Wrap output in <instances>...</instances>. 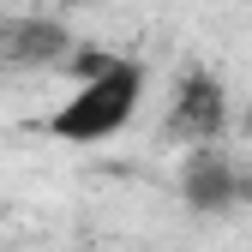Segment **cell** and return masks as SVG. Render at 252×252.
I'll return each mask as SVG.
<instances>
[{
  "label": "cell",
  "instance_id": "obj_1",
  "mask_svg": "<svg viewBox=\"0 0 252 252\" xmlns=\"http://www.w3.org/2000/svg\"><path fill=\"white\" fill-rule=\"evenodd\" d=\"M138 102H144V60L120 54L102 78L78 84L72 96L48 114V132L60 144H102V138H114L120 126L138 114Z\"/></svg>",
  "mask_w": 252,
  "mask_h": 252
},
{
  "label": "cell",
  "instance_id": "obj_2",
  "mask_svg": "<svg viewBox=\"0 0 252 252\" xmlns=\"http://www.w3.org/2000/svg\"><path fill=\"white\" fill-rule=\"evenodd\" d=\"M222 126H228V84L210 78V72H186L174 84V102L162 114V138L168 144H222Z\"/></svg>",
  "mask_w": 252,
  "mask_h": 252
},
{
  "label": "cell",
  "instance_id": "obj_3",
  "mask_svg": "<svg viewBox=\"0 0 252 252\" xmlns=\"http://www.w3.org/2000/svg\"><path fill=\"white\" fill-rule=\"evenodd\" d=\"M72 48V30L60 18L24 12V18H0V72H42L60 66Z\"/></svg>",
  "mask_w": 252,
  "mask_h": 252
},
{
  "label": "cell",
  "instance_id": "obj_4",
  "mask_svg": "<svg viewBox=\"0 0 252 252\" xmlns=\"http://www.w3.org/2000/svg\"><path fill=\"white\" fill-rule=\"evenodd\" d=\"M180 198L198 216H234V156L222 144H192L180 162Z\"/></svg>",
  "mask_w": 252,
  "mask_h": 252
},
{
  "label": "cell",
  "instance_id": "obj_5",
  "mask_svg": "<svg viewBox=\"0 0 252 252\" xmlns=\"http://www.w3.org/2000/svg\"><path fill=\"white\" fill-rule=\"evenodd\" d=\"M114 60H120L114 48H96V42H72V48H66V60H60V72H66L72 84H90V78H102V72L114 66Z\"/></svg>",
  "mask_w": 252,
  "mask_h": 252
},
{
  "label": "cell",
  "instance_id": "obj_6",
  "mask_svg": "<svg viewBox=\"0 0 252 252\" xmlns=\"http://www.w3.org/2000/svg\"><path fill=\"white\" fill-rule=\"evenodd\" d=\"M234 210H252V168H234Z\"/></svg>",
  "mask_w": 252,
  "mask_h": 252
},
{
  "label": "cell",
  "instance_id": "obj_7",
  "mask_svg": "<svg viewBox=\"0 0 252 252\" xmlns=\"http://www.w3.org/2000/svg\"><path fill=\"white\" fill-rule=\"evenodd\" d=\"M240 132H246V138H252V102H246V120H240Z\"/></svg>",
  "mask_w": 252,
  "mask_h": 252
}]
</instances>
